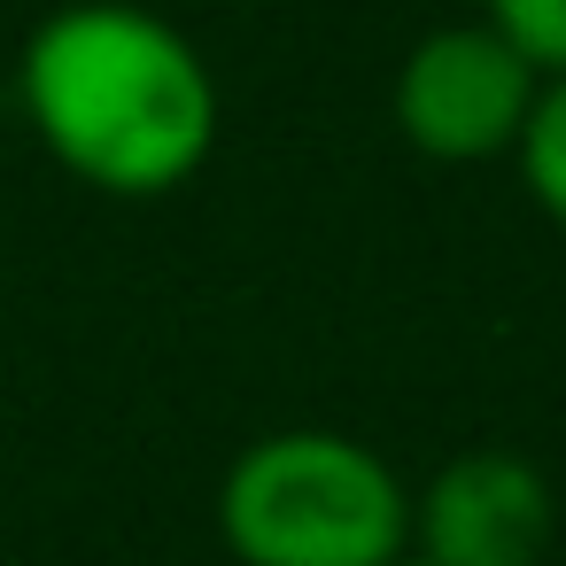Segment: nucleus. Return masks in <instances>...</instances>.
<instances>
[{
	"label": "nucleus",
	"instance_id": "nucleus-1",
	"mask_svg": "<svg viewBox=\"0 0 566 566\" xmlns=\"http://www.w3.org/2000/svg\"><path fill=\"white\" fill-rule=\"evenodd\" d=\"M17 102L40 148L94 195H179L218 148V78L202 48L140 0H71L17 55Z\"/></svg>",
	"mask_w": 566,
	"mask_h": 566
},
{
	"label": "nucleus",
	"instance_id": "nucleus-4",
	"mask_svg": "<svg viewBox=\"0 0 566 566\" xmlns=\"http://www.w3.org/2000/svg\"><path fill=\"white\" fill-rule=\"evenodd\" d=\"M558 496L520 450H465L411 496V558L427 566H543Z\"/></svg>",
	"mask_w": 566,
	"mask_h": 566
},
{
	"label": "nucleus",
	"instance_id": "nucleus-3",
	"mask_svg": "<svg viewBox=\"0 0 566 566\" xmlns=\"http://www.w3.org/2000/svg\"><path fill=\"white\" fill-rule=\"evenodd\" d=\"M543 71L496 32V24H434L411 40L388 86V117L411 156L427 164H489L512 156Z\"/></svg>",
	"mask_w": 566,
	"mask_h": 566
},
{
	"label": "nucleus",
	"instance_id": "nucleus-7",
	"mask_svg": "<svg viewBox=\"0 0 566 566\" xmlns=\"http://www.w3.org/2000/svg\"><path fill=\"white\" fill-rule=\"evenodd\" d=\"M396 566H427V558H411V551H403V558H396Z\"/></svg>",
	"mask_w": 566,
	"mask_h": 566
},
{
	"label": "nucleus",
	"instance_id": "nucleus-5",
	"mask_svg": "<svg viewBox=\"0 0 566 566\" xmlns=\"http://www.w3.org/2000/svg\"><path fill=\"white\" fill-rule=\"evenodd\" d=\"M512 164H520V187L535 195V210L566 233V78L535 86V109L512 140Z\"/></svg>",
	"mask_w": 566,
	"mask_h": 566
},
{
	"label": "nucleus",
	"instance_id": "nucleus-2",
	"mask_svg": "<svg viewBox=\"0 0 566 566\" xmlns=\"http://www.w3.org/2000/svg\"><path fill=\"white\" fill-rule=\"evenodd\" d=\"M218 535L241 566H396L411 551V489L334 427H280L218 481Z\"/></svg>",
	"mask_w": 566,
	"mask_h": 566
},
{
	"label": "nucleus",
	"instance_id": "nucleus-6",
	"mask_svg": "<svg viewBox=\"0 0 566 566\" xmlns=\"http://www.w3.org/2000/svg\"><path fill=\"white\" fill-rule=\"evenodd\" d=\"M481 24H496L543 78H566V0H481Z\"/></svg>",
	"mask_w": 566,
	"mask_h": 566
}]
</instances>
